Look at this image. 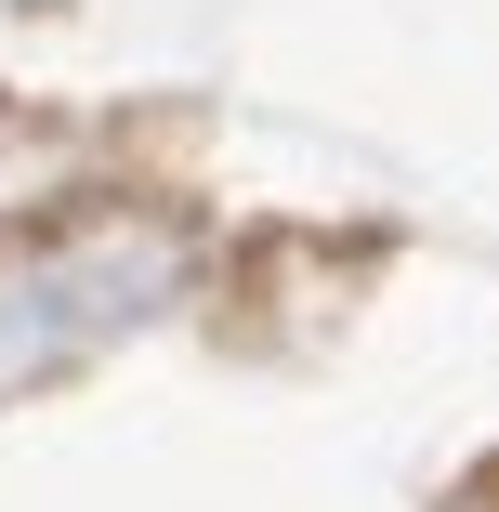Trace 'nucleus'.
I'll list each match as a JSON object with an SVG mask.
<instances>
[{"instance_id":"nucleus-1","label":"nucleus","mask_w":499,"mask_h":512,"mask_svg":"<svg viewBox=\"0 0 499 512\" xmlns=\"http://www.w3.org/2000/svg\"><path fill=\"white\" fill-rule=\"evenodd\" d=\"M171 276H184V250L158 224H92V237L40 250V263H0V394H27V381L79 368L92 342L145 329L171 302Z\"/></svg>"}]
</instances>
